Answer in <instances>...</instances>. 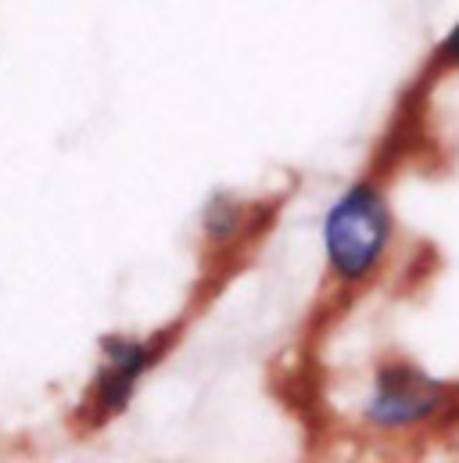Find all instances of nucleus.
Wrapping results in <instances>:
<instances>
[{"instance_id":"1","label":"nucleus","mask_w":459,"mask_h":463,"mask_svg":"<svg viewBox=\"0 0 459 463\" xmlns=\"http://www.w3.org/2000/svg\"><path fill=\"white\" fill-rule=\"evenodd\" d=\"M323 259L342 291H362L384 269L395 244V213L373 176L355 180L323 213Z\"/></svg>"},{"instance_id":"2","label":"nucleus","mask_w":459,"mask_h":463,"mask_svg":"<svg viewBox=\"0 0 459 463\" xmlns=\"http://www.w3.org/2000/svg\"><path fill=\"white\" fill-rule=\"evenodd\" d=\"M453 406V388L409 359H384L362 399V420L377 431H417Z\"/></svg>"},{"instance_id":"3","label":"nucleus","mask_w":459,"mask_h":463,"mask_svg":"<svg viewBox=\"0 0 459 463\" xmlns=\"http://www.w3.org/2000/svg\"><path fill=\"white\" fill-rule=\"evenodd\" d=\"M169 348V331L162 335H112L101 342V366L83 395V420L87 424H108L115 420L151 373V366L165 355Z\"/></svg>"},{"instance_id":"4","label":"nucleus","mask_w":459,"mask_h":463,"mask_svg":"<svg viewBox=\"0 0 459 463\" xmlns=\"http://www.w3.org/2000/svg\"><path fill=\"white\" fill-rule=\"evenodd\" d=\"M244 205L233 202V198H212L205 205V216H201V233H205V244L209 248H227L233 244L240 233H244Z\"/></svg>"},{"instance_id":"5","label":"nucleus","mask_w":459,"mask_h":463,"mask_svg":"<svg viewBox=\"0 0 459 463\" xmlns=\"http://www.w3.org/2000/svg\"><path fill=\"white\" fill-rule=\"evenodd\" d=\"M427 72H435V76L459 72V22L435 43V51L427 54Z\"/></svg>"}]
</instances>
